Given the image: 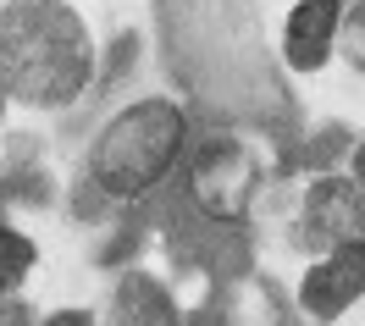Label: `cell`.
I'll return each instance as SVG.
<instances>
[{
	"label": "cell",
	"mask_w": 365,
	"mask_h": 326,
	"mask_svg": "<svg viewBox=\"0 0 365 326\" xmlns=\"http://www.w3.org/2000/svg\"><path fill=\"white\" fill-rule=\"evenodd\" d=\"M200 105L188 94H133L106 111V122L89 133L78 161V199L83 216H138L160 205L188 149L200 139Z\"/></svg>",
	"instance_id": "6da1fadb"
},
{
	"label": "cell",
	"mask_w": 365,
	"mask_h": 326,
	"mask_svg": "<svg viewBox=\"0 0 365 326\" xmlns=\"http://www.w3.org/2000/svg\"><path fill=\"white\" fill-rule=\"evenodd\" d=\"M0 89L11 111L72 117L106 89V50L72 0H0Z\"/></svg>",
	"instance_id": "7a4b0ae2"
},
{
	"label": "cell",
	"mask_w": 365,
	"mask_h": 326,
	"mask_svg": "<svg viewBox=\"0 0 365 326\" xmlns=\"http://www.w3.org/2000/svg\"><path fill=\"white\" fill-rule=\"evenodd\" d=\"M277 161L272 144L255 122H205L200 139L188 149V161L178 172V216L188 227H200L210 238H244L255 227V216L272 194Z\"/></svg>",
	"instance_id": "3957f363"
},
{
	"label": "cell",
	"mask_w": 365,
	"mask_h": 326,
	"mask_svg": "<svg viewBox=\"0 0 365 326\" xmlns=\"http://www.w3.org/2000/svg\"><path fill=\"white\" fill-rule=\"evenodd\" d=\"M282 233L299 255H327V249H349L365 243V194L343 166H316L304 172L299 188L288 194V216Z\"/></svg>",
	"instance_id": "277c9868"
},
{
	"label": "cell",
	"mask_w": 365,
	"mask_h": 326,
	"mask_svg": "<svg viewBox=\"0 0 365 326\" xmlns=\"http://www.w3.org/2000/svg\"><path fill=\"white\" fill-rule=\"evenodd\" d=\"M194 326H304L294 310V293L260 271V265H227L216 271L205 299L194 310Z\"/></svg>",
	"instance_id": "5b68a950"
},
{
	"label": "cell",
	"mask_w": 365,
	"mask_h": 326,
	"mask_svg": "<svg viewBox=\"0 0 365 326\" xmlns=\"http://www.w3.org/2000/svg\"><path fill=\"white\" fill-rule=\"evenodd\" d=\"M288 293H294V310H299V321H304V326H338V321H349V315L365 304V243L310 255Z\"/></svg>",
	"instance_id": "8992f818"
},
{
	"label": "cell",
	"mask_w": 365,
	"mask_h": 326,
	"mask_svg": "<svg viewBox=\"0 0 365 326\" xmlns=\"http://www.w3.org/2000/svg\"><path fill=\"white\" fill-rule=\"evenodd\" d=\"M349 0H294L277 28V67L288 78H321L338 61Z\"/></svg>",
	"instance_id": "52a82bcc"
},
{
	"label": "cell",
	"mask_w": 365,
	"mask_h": 326,
	"mask_svg": "<svg viewBox=\"0 0 365 326\" xmlns=\"http://www.w3.org/2000/svg\"><path fill=\"white\" fill-rule=\"evenodd\" d=\"M94 315L100 326H194V310L182 304V293L144 265H122Z\"/></svg>",
	"instance_id": "ba28073f"
},
{
	"label": "cell",
	"mask_w": 365,
	"mask_h": 326,
	"mask_svg": "<svg viewBox=\"0 0 365 326\" xmlns=\"http://www.w3.org/2000/svg\"><path fill=\"white\" fill-rule=\"evenodd\" d=\"M39 271V243L28 227H17L11 216H0V299L6 293H23Z\"/></svg>",
	"instance_id": "9c48e42d"
},
{
	"label": "cell",
	"mask_w": 365,
	"mask_h": 326,
	"mask_svg": "<svg viewBox=\"0 0 365 326\" xmlns=\"http://www.w3.org/2000/svg\"><path fill=\"white\" fill-rule=\"evenodd\" d=\"M338 61L365 83V0H349V11H343V45H338Z\"/></svg>",
	"instance_id": "30bf717a"
},
{
	"label": "cell",
	"mask_w": 365,
	"mask_h": 326,
	"mask_svg": "<svg viewBox=\"0 0 365 326\" xmlns=\"http://www.w3.org/2000/svg\"><path fill=\"white\" fill-rule=\"evenodd\" d=\"M39 315H45V310L28 299V293H6V299H0V326H39Z\"/></svg>",
	"instance_id": "8fae6325"
},
{
	"label": "cell",
	"mask_w": 365,
	"mask_h": 326,
	"mask_svg": "<svg viewBox=\"0 0 365 326\" xmlns=\"http://www.w3.org/2000/svg\"><path fill=\"white\" fill-rule=\"evenodd\" d=\"M39 326H100V315L83 310V304H61V310H45Z\"/></svg>",
	"instance_id": "7c38bea8"
},
{
	"label": "cell",
	"mask_w": 365,
	"mask_h": 326,
	"mask_svg": "<svg viewBox=\"0 0 365 326\" xmlns=\"http://www.w3.org/2000/svg\"><path fill=\"white\" fill-rule=\"evenodd\" d=\"M343 172H349V177L360 183V194H365V133L343 144Z\"/></svg>",
	"instance_id": "4fadbf2b"
},
{
	"label": "cell",
	"mask_w": 365,
	"mask_h": 326,
	"mask_svg": "<svg viewBox=\"0 0 365 326\" xmlns=\"http://www.w3.org/2000/svg\"><path fill=\"white\" fill-rule=\"evenodd\" d=\"M6 117H11V100H6V89H0V127H6Z\"/></svg>",
	"instance_id": "5bb4252c"
},
{
	"label": "cell",
	"mask_w": 365,
	"mask_h": 326,
	"mask_svg": "<svg viewBox=\"0 0 365 326\" xmlns=\"http://www.w3.org/2000/svg\"><path fill=\"white\" fill-rule=\"evenodd\" d=\"M0 194H6V166H0Z\"/></svg>",
	"instance_id": "9a60e30c"
}]
</instances>
